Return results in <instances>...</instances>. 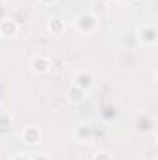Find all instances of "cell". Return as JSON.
<instances>
[{
  "label": "cell",
  "mask_w": 158,
  "mask_h": 160,
  "mask_svg": "<svg viewBox=\"0 0 158 160\" xmlns=\"http://www.w3.org/2000/svg\"><path fill=\"white\" fill-rule=\"evenodd\" d=\"M11 160H28V158H26L24 155H21V153H19V155H15V157H13Z\"/></svg>",
  "instance_id": "obj_12"
},
{
  "label": "cell",
  "mask_w": 158,
  "mask_h": 160,
  "mask_svg": "<svg viewBox=\"0 0 158 160\" xmlns=\"http://www.w3.org/2000/svg\"><path fill=\"white\" fill-rule=\"evenodd\" d=\"M75 86H78V88H82L84 91L91 86V77L87 75V73H78L77 77H75Z\"/></svg>",
  "instance_id": "obj_7"
},
{
  "label": "cell",
  "mask_w": 158,
  "mask_h": 160,
  "mask_svg": "<svg viewBox=\"0 0 158 160\" xmlns=\"http://www.w3.org/2000/svg\"><path fill=\"white\" fill-rule=\"evenodd\" d=\"M22 138H24V142H26L28 145H36L41 138V130L37 127H28V128H24Z\"/></svg>",
  "instance_id": "obj_3"
},
{
  "label": "cell",
  "mask_w": 158,
  "mask_h": 160,
  "mask_svg": "<svg viewBox=\"0 0 158 160\" xmlns=\"http://www.w3.org/2000/svg\"><path fill=\"white\" fill-rule=\"evenodd\" d=\"M19 32V24L13 21V19H2L0 21V34L6 36V38H11Z\"/></svg>",
  "instance_id": "obj_2"
},
{
  "label": "cell",
  "mask_w": 158,
  "mask_h": 160,
  "mask_svg": "<svg viewBox=\"0 0 158 160\" xmlns=\"http://www.w3.org/2000/svg\"><path fill=\"white\" fill-rule=\"evenodd\" d=\"M32 69L36 73H47L50 69V62L47 58H43V56H37V58L32 60Z\"/></svg>",
  "instance_id": "obj_6"
},
{
  "label": "cell",
  "mask_w": 158,
  "mask_h": 160,
  "mask_svg": "<svg viewBox=\"0 0 158 160\" xmlns=\"http://www.w3.org/2000/svg\"><path fill=\"white\" fill-rule=\"evenodd\" d=\"M95 160H112V157L108 153H97L95 155Z\"/></svg>",
  "instance_id": "obj_10"
},
{
  "label": "cell",
  "mask_w": 158,
  "mask_h": 160,
  "mask_svg": "<svg viewBox=\"0 0 158 160\" xmlns=\"http://www.w3.org/2000/svg\"><path fill=\"white\" fill-rule=\"evenodd\" d=\"M77 28L80 32H84V34H89V32H93L97 28V21L89 13H80L77 17Z\"/></svg>",
  "instance_id": "obj_1"
},
{
  "label": "cell",
  "mask_w": 158,
  "mask_h": 160,
  "mask_svg": "<svg viewBox=\"0 0 158 160\" xmlns=\"http://www.w3.org/2000/svg\"><path fill=\"white\" fill-rule=\"evenodd\" d=\"M32 160H50V157H47V155H37V157H34Z\"/></svg>",
  "instance_id": "obj_11"
},
{
  "label": "cell",
  "mask_w": 158,
  "mask_h": 160,
  "mask_svg": "<svg viewBox=\"0 0 158 160\" xmlns=\"http://www.w3.org/2000/svg\"><path fill=\"white\" fill-rule=\"evenodd\" d=\"M77 136L82 138V140H89V136H91V128H89L87 125H80L78 128H77Z\"/></svg>",
  "instance_id": "obj_9"
},
{
  "label": "cell",
  "mask_w": 158,
  "mask_h": 160,
  "mask_svg": "<svg viewBox=\"0 0 158 160\" xmlns=\"http://www.w3.org/2000/svg\"><path fill=\"white\" fill-rule=\"evenodd\" d=\"M140 39L143 41V43L153 45V43L156 41V32H155V28H153V26H141V28H140Z\"/></svg>",
  "instance_id": "obj_5"
},
{
  "label": "cell",
  "mask_w": 158,
  "mask_h": 160,
  "mask_svg": "<svg viewBox=\"0 0 158 160\" xmlns=\"http://www.w3.org/2000/svg\"><path fill=\"white\" fill-rule=\"evenodd\" d=\"M67 97H69V101L73 102V104H80V102H84V97H86V91L78 88V86H71L69 88V91H67Z\"/></svg>",
  "instance_id": "obj_4"
},
{
  "label": "cell",
  "mask_w": 158,
  "mask_h": 160,
  "mask_svg": "<svg viewBox=\"0 0 158 160\" xmlns=\"http://www.w3.org/2000/svg\"><path fill=\"white\" fill-rule=\"evenodd\" d=\"M41 4H43V6H48V4H52V2H54V0H39Z\"/></svg>",
  "instance_id": "obj_13"
},
{
  "label": "cell",
  "mask_w": 158,
  "mask_h": 160,
  "mask_svg": "<svg viewBox=\"0 0 158 160\" xmlns=\"http://www.w3.org/2000/svg\"><path fill=\"white\" fill-rule=\"evenodd\" d=\"M48 30H50L54 36H60V34L65 30V24H63L60 19H52V21L48 22Z\"/></svg>",
  "instance_id": "obj_8"
}]
</instances>
